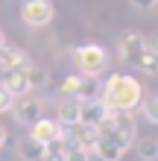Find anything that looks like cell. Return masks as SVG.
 Instances as JSON below:
<instances>
[{
	"mask_svg": "<svg viewBox=\"0 0 158 161\" xmlns=\"http://www.w3.org/2000/svg\"><path fill=\"white\" fill-rule=\"evenodd\" d=\"M135 68H141L144 73H150V76H152V73H158V53H152L150 47H144L141 56L135 59Z\"/></svg>",
	"mask_w": 158,
	"mask_h": 161,
	"instance_id": "cell-16",
	"label": "cell"
},
{
	"mask_svg": "<svg viewBox=\"0 0 158 161\" xmlns=\"http://www.w3.org/2000/svg\"><path fill=\"white\" fill-rule=\"evenodd\" d=\"M41 161H64V147L62 141H50V144H44V158Z\"/></svg>",
	"mask_w": 158,
	"mask_h": 161,
	"instance_id": "cell-19",
	"label": "cell"
},
{
	"mask_svg": "<svg viewBox=\"0 0 158 161\" xmlns=\"http://www.w3.org/2000/svg\"><path fill=\"white\" fill-rule=\"evenodd\" d=\"M103 135H114L123 149H129L135 144L138 138V123H135V114H129V111H114V117H111V129L103 132Z\"/></svg>",
	"mask_w": 158,
	"mask_h": 161,
	"instance_id": "cell-3",
	"label": "cell"
},
{
	"mask_svg": "<svg viewBox=\"0 0 158 161\" xmlns=\"http://www.w3.org/2000/svg\"><path fill=\"white\" fill-rule=\"evenodd\" d=\"M129 3H132L138 12H152V9L158 6V0H129Z\"/></svg>",
	"mask_w": 158,
	"mask_h": 161,
	"instance_id": "cell-23",
	"label": "cell"
},
{
	"mask_svg": "<svg viewBox=\"0 0 158 161\" xmlns=\"http://www.w3.org/2000/svg\"><path fill=\"white\" fill-rule=\"evenodd\" d=\"M70 135H73V141H76V147L85 149V153H94L97 144H100V129L91 126V123H76Z\"/></svg>",
	"mask_w": 158,
	"mask_h": 161,
	"instance_id": "cell-8",
	"label": "cell"
},
{
	"mask_svg": "<svg viewBox=\"0 0 158 161\" xmlns=\"http://www.w3.org/2000/svg\"><path fill=\"white\" fill-rule=\"evenodd\" d=\"M30 56H26L21 47H12V44H3L0 47V70H24V68H30Z\"/></svg>",
	"mask_w": 158,
	"mask_h": 161,
	"instance_id": "cell-7",
	"label": "cell"
},
{
	"mask_svg": "<svg viewBox=\"0 0 158 161\" xmlns=\"http://www.w3.org/2000/svg\"><path fill=\"white\" fill-rule=\"evenodd\" d=\"M24 73H26V82H30V88H44V85L50 82L47 68H38V64H30V68H24Z\"/></svg>",
	"mask_w": 158,
	"mask_h": 161,
	"instance_id": "cell-17",
	"label": "cell"
},
{
	"mask_svg": "<svg viewBox=\"0 0 158 161\" xmlns=\"http://www.w3.org/2000/svg\"><path fill=\"white\" fill-rule=\"evenodd\" d=\"M15 106V97H12V91L6 88L3 82H0V114H6V111H12Z\"/></svg>",
	"mask_w": 158,
	"mask_h": 161,
	"instance_id": "cell-22",
	"label": "cell"
},
{
	"mask_svg": "<svg viewBox=\"0 0 158 161\" xmlns=\"http://www.w3.org/2000/svg\"><path fill=\"white\" fill-rule=\"evenodd\" d=\"M3 147H6V129L0 126V149H3Z\"/></svg>",
	"mask_w": 158,
	"mask_h": 161,
	"instance_id": "cell-25",
	"label": "cell"
},
{
	"mask_svg": "<svg viewBox=\"0 0 158 161\" xmlns=\"http://www.w3.org/2000/svg\"><path fill=\"white\" fill-rule=\"evenodd\" d=\"M85 161H106V158H100L97 153H88V158H85Z\"/></svg>",
	"mask_w": 158,
	"mask_h": 161,
	"instance_id": "cell-26",
	"label": "cell"
},
{
	"mask_svg": "<svg viewBox=\"0 0 158 161\" xmlns=\"http://www.w3.org/2000/svg\"><path fill=\"white\" fill-rule=\"evenodd\" d=\"M108 114L106 103L103 100H88V103H79V123H91V126H100V120Z\"/></svg>",
	"mask_w": 158,
	"mask_h": 161,
	"instance_id": "cell-10",
	"label": "cell"
},
{
	"mask_svg": "<svg viewBox=\"0 0 158 161\" xmlns=\"http://www.w3.org/2000/svg\"><path fill=\"white\" fill-rule=\"evenodd\" d=\"M30 138H35L38 144H50V141H59V123L50 117H38L30 126Z\"/></svg>",
	"mask_w": 158,
	"mask_h": 161,
	"instance_id": "cell-9",
	"label": "cell"
},
{
	"mask_svg": "<svg viewBox=\"0 0 158 161\" xmlns=\"http://www.w3.org/2000/svg\"><path fill=\"white\" fill-rule=\"evenodd\" d=\"M24 3H30V0H24Z\"/></svg>",
	"mask_w": 158,
	"mask_h": 161,
	"instance_id": "cell-28",
	"label": "cell"
},
{
	"mask_svg": "<svg viewBox=\"0 0 158 161\" xmlns=\"http://www.w3.org/2000/svg\"><path fill=\"white\" fill-rule=\"evenodd\" d=\"M3 44H6V38H3V32H0V47H3Z\"/></svg>",
	"mask_w": 158,
	"mask_h": 161,
	"instance_id": "cell-27",
	"label": "cell"
},
{
	"mask_svg": "<svg viewBox=\"0 0 158 161\" xmlns=\"http://www.w3.org/2000/svg\"><path fill=\"white\" fill-rule=\"evenodd\" d=\"M100 100L106 103V108L135 114L141 108V103H144V85L135 76H129V73H111L106 79V88L100 94Z\"/></svg>",
	"mask_w": 158,
	"mask_h": 161,
	"instance_id": "cell-1",
	"label": "cell"
},
{
	"mask_svg": "<svg viewBox=\"0 0 158 161\" xmlns=\"http://www.w3.org/2000/svg\"><path fill=\"white\" fill-rule=\"evenodd\" d=\"M141 111H144V117L150 120L152 126H158V97H152V100L141 103Z\"/></svg>",
	"mask_w": 158,
	"mask_h": 161,
	"instance_id": "cell-21",
	"label": "cell"
},
{
	"mask_svg": "<svg viewBox=\"0 0 158 161\" xmlns=\"http://www.w3.org/2000/svg\"><path fill=\"white\" fill-rule=\"evenodd\" d=\"M94 153H97L100 158H106V161H120L126 149H123V144H120L114 135H100V144H97Z\"/></svg>",
	"mask_w": 158,
	"mask_h": 161,
	"instance_id": "cell-11",
	"label": "cell"
},
{
	"mask_svg": "<svg viewBox=\"0 0 158 161\" xmlns=\"http://www.w3.org/2000/svg\"><path fill=\"white\" fill-rule=\"evenodd\" d=\"M79 73H73V76H64L62 85H59V94L62 97H76V91H79Z\"/></svg>",
	"mask_w": 158,
	"mask_h": 161,
	"instance_id": "cell-20",
	"label": "cell"
},
{
	"mask_svg": "<svg viewBox=\"0 0 158 161\" xmlns=\"http://www.w3.org/2000/svg\"><path fill=\"white\" fill-rule=\"evenodd\" d=\"M146 47H150L152 53H158V35H152V38H146Z\"/></svg>",
	"mask_w": 158,
	"mask_h": 161,
	"instance_id": "cell-24",
	"label": "cell"
},
{
	"mask_svg": "<svg viewBox=\"0 0 158 161\" xmlns=\"http://www.w3.org/2000/svg\"><path fill=\"white\" fill-rule=\"evenodd\" d=\"M73 62H76V68L82 70V76L100 79V73L108 68V53L97 41H85V44H79L76 50H73Z\"/></svg>",
	"mask_w": 158,
	"mask_h": 161,
	"instance_id": "cell-2",
	"label": "cell"
},
{
	"mask_svg": "<svg viewBox=\"0 0 158 161\" xmlns=\"http://www.w3.org/2000/svg\"><path fill=\"white\" fill-rule=\"evenodd\" d=\"M138 155H141V161H155L158 158V141L155 138L138 141Z\"/></svg>",
	"mask_w": 158,
	"mask_h": 161,
	"instance_id": "cell-18",
	"label": "cell"
},
{
	"mask_svg": "<svg viewBox=\"0 0 158 161\" xmlns=\"http://www.w3.org/2000/svg\"><path fill=\"white\" fill-rule=\"evenodd\" d=\"M56 114H59V120H56V123L73 129V126L79 123V100H76V97H64V100L59 103V111H56Z\"/></svg>",
	"mask_w": 158,
	"mask_h": 161,
	"instance_id": "cell-12",
	"label": "cell"
},
{
	"mask_svg": "<svg viewBox=\"0 0 158 161\" xmlns=\"http://www.w3.org/2000/svg\"><path fill=\"white\" fill-rule=\"evenodd\" d=\"M21 18L26 26H47L53 21V3L50 0H30V3L21 6Z\"/></svg>",
	"mask_w": 158,
	"mask_h": 161,
	"instance_id": "cell-4",
	"label": "cell"
},
{
	"mask_svg": "<svg viewBox=\"0 0 158 161\" xmlns=\"http://www.w3.org/2000/svg\"><path fill=\"white\" fill-rule=\"evenodd\" d=\"M117 44H120V59L129 62V64H135V59L141 56V50L146 47V38H144L138 30H126L123 35H120Z\"/></svg>",
	"mask_w": 158,
	"mask_h": 161,
	"instance_id": "cell-6",
	"label": "cell"
},
{
	"mask_svg": "<svg viewBox=\"0 0 158 161\" xmlns=\"http://www.w3.org/2000/svg\"><path fill=\"white\" fill-rule=\"evenodd\" d=\"M12 114L21 126H32L35 120L41 117V103L32 97V94H24V97H15V106H12Z\"/></svg>",
	"mask_w": 158,
	"mask_h": 161,
	"instance_id": "cell-5",
	"label": "cell"
},
{
	"mask_svg": "<svg viewBox=\"0 0 158 161\" xmlns=\"http://www.w3.org/2000/svg\"><path fill=\"white\" fill-rule=\"evenodd\" d=\"M18 155H21L24 161H41L44 158V144H38L35 138L26 135L21 144H18Z\"/></svg>",
	"mask_w": 158,
	"mask_h": 161,
	"instance_id": "cell-15",
	"label": "cell"
},
{
	"mask_svg": "<svg viewBox=\"0 0 158 161\" xmlns=\"http://www.w3.org/2000/svg\"><path fill=\"white\" fill-rule=\"evenodd\" d=\"M6 85L9 91H12V97H24V94H30V82H26V73L24 70H6L3 73V79H0Z\"/></svg>",
	"mask_w": 158,
	"mask_h": 161,
	"instance_id": "cell-13",
	"label": "cell"
},
{
	"mask_svg": "<svg viewBox=\"0 0 158 161\" xmlns=\"http://www.w3.org/2000/svg\"><path fill=\"white\" fill-rule=\"evenodd\" d=\"M100 94H103L100 79H94V76H82V79H79V91H76V100H79V103L100 100Z\"/></svg>",
	"mask_w": 158,
	"mask_h": 161,
	"instance_id": "cell-14",
	"label": "cell"
},
{
	"mask_svg": "<svg viewBox=\"0 0 158 161\" xmlns=\"http://www.w3.org/2000/svg\"><path fill=\"white\" fill-rule=\"evenodd\" d=\"M155 141H158V138H155Z\"/></svg>",
	"mask_w": 158,
	"mask_h": 161,
	"instance_id": "cell-29",
	"label": "cell"
}]
</instances>
